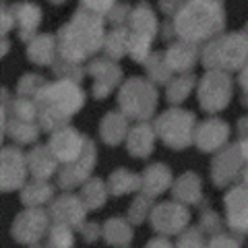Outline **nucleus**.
Listing matches in <instances>:
<instances>
[{
    "instance_id": "obj_1",
    "label": "nucleus",
    "mask_w": 248,
    "mask_h": 248,
    "mask_svg": "<svg viewBox=\"0 0 248 248\" xmlns=\"http://www.w3.org/2000/svg\"><path fill=\"white\" fill-rule=\"evenodd\" d=\"M73 246V236L71 232L64 230V228H58L52 232V238H50V248H71Z\"/></svg>"
},
{
    "instance_id": "obj_2",
    "label": "nucleus",
    "mask_w": 248,
    "mask_h": 248,
    "mask_svg": "<svg viewBox=\"0 0 248 248\" xmlns=\"http://www.w3.org/2000/svg\"><path fill=\"white\" fill-rule=\"evenodd\" d=\"M178 248H207V246L203 244V240H201L197 234H186V236L180 240Z\"/></svg>"
},
{
    "instance_id": "obj_3",
    "label": "nucleus",
    "mask_w": 248,
    "mask_h": 248,
    "mask_svg": "<svg viewBox=\"0 0 248 248\" xmlns=\"http://www.w3.org/2000/svg\"><path fill=\"white\" fill-rule=\"evenodd\" d=\"M207 248H238V242H234V238H215Z\"/></svg>"
},
{
    "instance_id": "obj_4",
    "label": "nucleus",
    "mask_w": 248,
    "mask_h": 248,
    "mask_svg": "<svg viewBox=\"0 0 248 248\" xmlns=\"http://www.w3.org/2000/svg\"><path fill=\"white\" fill-rule=\"evenodd\" d=\"M147 248H174V246L170 244V242H166L164 238H159V240H153V242L147 246Z\"/></svg>"
}]
</instances>
